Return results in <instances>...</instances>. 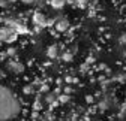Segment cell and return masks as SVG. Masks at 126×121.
Wrapping results in <instances>:
<instances>
[{
	"label": "cell",
	"instance_id": "6da1fadb",
	"mask_svg": "<svg viewBox=\"0 0 126 121\" xmlns=\"http://www.w3.org/2000/svg\"><path fill=\"white\" fill-rule=\"evenodd\" d=\"M21 112V102L11 88L0 85V121H12Z\"/></svg>",
	"mask_w": 126,
	"mask_h": 121
},
{
	"label": "cell",
	"instance_id": "7a4b0ae2",
	"mask_svg": "<svg viewBox=\"0 0 126 121\" xmlns=\"http://www.w3.org/2000/svg\"><path fill=\"white\" fill-rule=\"evenodd\" d=\"M12 36H14V32L11 28H6V27L0 28V40H9L12 39Z\"/></svg>",
	"mask_w": 126,
	"mask_h": 121
},
{
	"label": "cell",
	"instance_id": "3957f363",
	"mask_svg": "<svg viewBox=\"0 0 126 121\" xmlns=\"http://www.w3.org/2000/svg\"><path fill=\"white\" fill-rule=\"evenodd\" d=\"M68 27H69V21H68V20H60V21H57V24H56V28L59 30V32H65Z\"/></svg>",
	"mask_w": 126,
	"mask_h": 121
},
{
	"label": "cell",
	"instance_id": "277c9868",
	"mask_svg": "<svg viewBox=\"0 0 126 121\" xmlns=\"http://www.w3.org/2000/svg\"><path fill=\"white\" fill-rule=\"evenodd\" d=\"M11 67H12V70H14V73H23V70H24V67H23V64H20V63H11Z\"/></svg>",
	"mask_w": 126,
	"mask_h": 121
},
{
	"label": "cell",
	"instance_id": "5b68a950",
	"mask_svg": "<svg viewBox=\"0 0 126 121\" xmlns=\"http://www.w3.org/2000/svg\"><path fill=\"white\" fill-rule=\"evenodd\" d=\"M51 5L54 6V8H57V9H60L63 5H65V0H53L51 2Z\"/></svg>",
	"mask_w": 126,
	"mask_h": 121
},
{
	"label": "cell",
	"instance_id": "8992f818",
	"mask_svg": "<svg viewBox=\"0 0 126 121\" xmlns=\"http://www.w3.org/2000/svg\"><path fill=\"white\" fill-rule=\"evenodd\" d=\"M56 54H57V47H50V51H48V55L50 57H56Z\"/></svg>",
	"mask_w": 126,
	"mask_h": 121
},
{
	"label": "cell",
	"instance_id": "52a82bcc",
	"mask_svg": "<svg viewBox=\"0 0 126 121\" xmlns=\"http://www.w3.org/2000/svg\"><path fill=\"white\" fill-rule=\"evenodd\" d=\"M35 21H39V23L42 24V23L45 21V18H44V17H41V13H36V15H35Z\"/></svg>",
	"mask_w": 126,
	"mask_h": 121
},
{
	"label": "cell",
	"instance_id": "ba28073f",
	"mask_svg": "<svg viewBox=\"0 0 126 121\" xmlns=\"http://www.w3.org/2000/svg\"><path fill=\"white\" fill-rule=\"evenodd\" d=\"M21 2H23V3H27V5H29V3H33L35 0H21Z\"/></svg>",
	"mask_w": 126,
	"mask_h": 121
},
{
	"label": "cell",
	"instance_id": "9c48e42d",
	"mask_svg": "<svg viewBox=\"0 0 126 121\" xmlns=\"http://www.w3.org/2000/svg\"><path fill=\"white\" fill-rule=\"evenodd\" d=\"M120 40H122V43H126V35H123V36H122V39H120Z\"/></svg>",
	"mask_w": 126,
	"mask_h": 121
}]
</instances>
